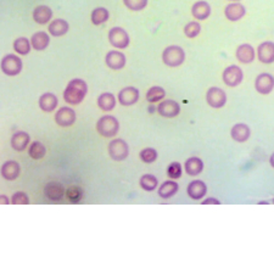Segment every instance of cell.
<instances>
[{"mask_svg":"<svg viewBox=\"0 0 274 274\" xmlns=\"http://www.w3.org/2000/svg\"><path fill=\"white\" fill-rule=\"evenodd\" d=\"M191 15H193L194 18L196 20L203 21L206 18H209L210 15H211V6L205 0H200V2H196L191 8Z\"/></svg>","mask_w":274,"mask_h":274,"instance_id":"obj_18","label":"cell"},{"mask_svg":"<svg viewBox=\"0 0 274 274\" xmlns=\"http://www.w3.org/2000/svg\"><path fill=\"white\" fill-rule=\"evenodd\" d=\"M230 2H233V3H237V2H240V0H230Z\"/></svg>","mask_w":274,"mask_h":274,"instance_id":"obj_44","label":"cell"},{"mask_svg":"<svg viewBox=\"0 0 274 274\" xmlns=\"http://www.w3.org/2000/svg\"><path fill=\"white\" fill-rule=\"evenodd\" d=\"M105 62L111 70H122L126 66V55L121 51H109L105 56Z\"/></svg>","mask_w":274,"mask_h":274,"instance_id":"obj_15","label":"cell"},{"mask_svg":"<svg viewBox=\"0 0 274 274\" xmlns=\"http://www.w3.org/2000/svg\"><path fill=\"white\" fill-rule=\"evenodd\" d=\"M140 187H142L146 191H152L157 188L158 181L155 176L152 175H144L140 178Z\"/></svg>","mask_w":274,"mask_h":274,"instance_id":"obj_33","label":"cell"},{"mask_svg":"<svg viewBox=\"0 0 274 274\" xmlns=\"http://www.w3.org/2000/svg\"><path fill=\"white\" fill-rule=\"evenodd\" d=\"M66 195L70 201H72V202H78V201H81L82 197H83V191H82V189L79 187H71L67 189Z\"/></svg>","mask_w":274,"mask_h":274,"instance_id":"obj_38","label":"cell"},{"mask_svg":"<svg viewBox=\"0 0 274 274\" xmlns=\"http://www.w3.org/2000/svg\"><path fill=\"white\" fill-rule=\"evenodd\" d=\"M140 96L139 90L134 87H126L118 93V102L122 106H132L138 102Z\"/></svg>","mask_w":274,"mask_h":274,"instance_id":"obj_12","label":"cell"},{"mask_svg":"<svg viewBox=\"0 0 274 274\" xmlns=\"http://www.w3.org/2000/svg\"><path fill=\"white\" fill-rule=\"evenodd\" d=\"M149 0H123L124 5L132 11H142L148 6Z\"/></svg>","mask_w":274,"mask_h":274,"instance_id":"obj_37","label":"cell"},{"mask_svg":"<svg viewBox=\"0 0 274 274\" xmlns=\"http://www.w3.org/2000/svg\"><path fill=\"white\" fill-rule=\"evenodd\" d=\"M140 160L145 163H152L157 160V151L155 149L151 148H146L143 149L139 154Z\"/></svg>","mask_w":274,"mask_h":274,"instance_id":"obj_36","label":"cell"},{"mask_svg":"<svg viewBox=\"0 0 274 274\" xmlns=\"http://www.w3.org/2000/svg\"><path fill=\"white\" fill-rule=\"evenodd\" d=\"M273 203H274V199H273Z\"/></svg>","mask_w":274,"mask_h":274,"instance_id":"obj_45","label":"cell"},{"mask_svg":"<svg viewBox=\"0 0 274 274\" xmlns=\"http://www.w3.org/2000/svg\"><path fill=\"white\" fill-rule=\"evenodd\" d=\"M29 144V135L26 132H16L11 136V146L14 150L23 151Z\"/></svg>","mask_w":274,"mask_h":274,"instance_id":"obj_27","label":"cell"},{"mask_svg":"<svg viewBox=\"0 0 274 274\" xmlns=\"http://www.w3.org/2000/svg\"><path fill=\"white\" fill-rule=\"evenodd\" d=\"M53 17V10L47 5H39L33 10V20L39 24H45Z\"/></svg>","mask_w":274,"mask_h":274,"instance_id":"obj_20","label":"cell"},{"mask_svg":"<svg viewBox=\"0 0 274 274\" xmlns=\"http://www.w3.org/2000/svg\"><path fill=\"white\" fill-rule=\"evenodd\" d=\"M235 57L242 63H251L255 60V49L250 44H242L235 50Z\"/></svg>","mask_w":274,"mask_h":274,"instance_id":"obj_16","label":"cell"},{"mask_svg":"<svg viewBox=\"0 0 274 274\" xmlns=\"http://www.w3.org/2000/svg\"><path fill=\"white\" fill-rule=\"evenodd\" d=\"M49 33L53 37H61L65 36L70 29V24L66 20L62 18H57V20L51 21L49 24Z\"/></svg>","mask_w":274,"mask_h":274,"instance_id":"obj_23","label":"cell"},{"mask_svg":"<svg viewBox=\"0 0 274 274\" xmlns=\"http://www.w3.org/2000/svg\"><path fill=\"white\" fill-rule=\"evenodd\" d=\"M206 102L213 109H222L227 104V94L218 87L209 88L206 93Z\"/></svg>","mask_w":274,"mask_h":274,"instance_id":"obj_8","label":"cell"},{"mask_svg":"<svg viewBox=\"0 0 274 274\" xmlns=\"http://www.w3.org/2000/svg\"><path fill=\"white\" fill-rule=\"evenodd\" d=\"M157 112L158 115H161L162 117L175 118L181 114V106H179V104L175 101V100H162V101L158 104Z\"/></svg>","mask_w":274,"mask_h":274,"instance_id":"obj_10","label":"cell"},{"mask_svg":"<svg viewBox=\"0 0 274 274\" xmlns=\"http://www.w3.org/2000/svg\"><path fill=\"white\" fill-rule=\"evenodd\" d=\"M200 32L201 26L199 22H196V21H191V22L187 23V26L184 27V35L190 39L196 38V37L200 35Z\"/></svg>","mask_w":274,"mask_h":274,"instance_id":"obj_35","label":"cell"},{"mask_svg":"<svg viewBox=\"0 0 274 274\" xmlns=\"http://www.w3.org/2000/svg\"><path fill=\"white\" fill-rule=\"evenodd\" d=\"M222 78H223V83L225 85L230 88H235L243 82L244 72L239 66L230 65L222 73Z\"/></svg>","mask_w":274,"mask_h":274,"instance_id":"obj_6","label":"cell"},{"mask_svg":"<svg viewBox=\"0 0 274 274\" xmlns=\"http://www.w3.org/2000/svg\"><path fill=\"white\" fill-rule=\"evenodd\" d=\"M49 43H50V37L47 32H43V30L37 32L30 37V44H32V48L35 50H45L49 47Z\"/></svg>","mask_w":274,"mask_h":274,"instance_id":"obj_21","label":"cell"},{"mask_svg":"<svg viewBox=\"0 0 274 274\" xmlns=\"http://www.w3.org/2000/svg\"><path fill=\"white\" fill-rule=\"evenodd\" d=\"M63 187L59 183H48L44 188V194L47 195L48 199L53 201H59L63 197Z\"/></svg>","mask_w":274,"mask_h":274,"instance_id":"obj_24","label":"cell"},{"mask_svg":"<svg viewBox=\"0 0 274 274\" xmlns=\"http://www.w3.org/2000/svg\"><path fill=\"white\" fill-rule=\"evenodd\" d=\"M167 175L169 178L178 179L182 177V166L179 162H172L167 168Z\"/></svg>","mask_w":274,"mask_h":274,"instance_id":"obj_39","label":"cell"},{"mask_svg":"<svg viewBox=\"0 0 274 274\" xmlns=\"http://www.w3.org/2000/svg\"><path fill=\"white\" fill-rule=\"evenodd\" d=\"M96 130L100 135L105 136V138H111L120 130V122L114 116H102L96 122Z\"/></svg>","mask_w":274,"mask_h":274,"instance_id":"obj_2","label":"cell"},{"mask_svg":"<svg viewBox=\"0 0 274 274\" xmlns=\"http://www.w3.org/2000/svg\"><path fill=\"white\" fill-rule=\"evenodd\" d=\"M207 193V187L202 181H193L188 185V195L193 200H200Z\"/></svg>","mask_w":274,"mask_h":274,"instance_id":"obj_19","label":"cell"},{"mask_svg":"<svg viewBox=\"0 0 274 274\" xmlns=\"http://www.w3.org/2000/svg\"><path fill=\"white\" fill-rule=\"evenodd\" d=\"M255 89L262 95H268L274 89V77L270 73H261L255 79Z\"/></svg>","mask_w":274,"mask_h":274,"instance_id":"obj_9","label":"cell"},{"mask_svg":"<svg viewBox=\"0 0 274 274\" xmlns=\"http://www.w3.org/2000/svg\"><path fill=\"white\" fill-rule=\"evenodd\" d=\"M109 17H110V12L108 9H105V8H95L93 11H91V15H90L91 22H93V24H95V26L105 23L106 21L109 20Z\"/></svg>","mask_w":274,"mask_h":274,"instance_id":"obj_30","label":"cell"},{"mask_svg":"<svg viewBox=\"0 0 274 274\" xmlns=\"http://www.w3.org/2000/svg\"><path fill=\"white\" fill-rule=\"evenodd\" d=\"M257 59L262 63H269L274 62V43L273 42H263L257 47Z\"/></svg>","mask_w":274,"mask_h":274,"instance_id":"obj_11","label":"cell"},{"mask_svg":"<svg viewBox=\"0 0 274 274\" xmlns=\"http://www.w3.org/2000/svg\"><path fill=\"white\" fill-rule=\"evenodd\" d=\"M0 202H2V205H9L10 201H9V199L5 196V195H2V197H0Z\"/></svg>","mask_w":274,"mask_h":274,"instance_id":"obj_42","label":"cell"},{"mask_svg":"<svg viewBox=\"0 0 274 274\" xmlns=\"http://www.w3.org/2000/svg\"><path fill=\"white\" fill-rule=\"evenodd\" d=\"M269 162H270V166L274 168V152L272 155H270V158H269Z\"/></svg>","mask_w":274,"mask_h":274,"instance_id":"obj_43","label":"cell"},{"mask_svg":"<svg viewBox=\"0 0 274 274\" xmlns=\"http://www.w3.org/2000/svg\"><path fill=\"white\" fill-rule=\"evenodd\" d=\"M109 42L114 48L126 49L129 45L130 39L128 33L121 27H114L109 32Z\"/></svg>","mask_w":274,"mask_h":274,"instance_id":"obj_7","label":"cell"},{"mask_svg":"<svg viewBox=\"0 0 274 274\" xmlns=\"http://www.w3.org/2000/svg\"><path fill=\"white\" fill-rule=\"evenodd\" d=\"M30 42L29 39L21 37V38L15 39L14 42V50L20 55H27L30 51Z\"/></svg>","mask_w":274,"mask_h":274,"instance_id":"obj_32","label":"cell"},{"mask_svg":"<svg viewBox=\"0 0 274 274\" xmlns=\"http://www.w3.org/2000/svg\"><path fill=\"white\" fill-rule=\"evenodd\" d=\"M88 85L83 79H72L68 84H67L65 91H63V99L70 105H78L84 100L87 95Z\"/></svg>","mask_w":274,"mask_h":274,"instance_id":"obj_1","label":"cell"},{"mask_svg":"<svg viewBox=\"0 0 274 274\" xmlns=\"http://www.w3.org/2000/svg\"><path fill=\"white\" fill-rule=\"evenodd\" d=\"M21 168L16 161H6L2 166V176L8 181H14L20 176Z\"/></svg>","mask_w":274,"mask_h":274,"instance_id":"obj_22","label":"cell"},{"mask_svg":"<svg viewBox=\"0 0 274 274\" xmlns=\"http://www.w3.org/2000/svg\"><path fill=\"white\" fill-rule=\"evenodd\" d=\"M202 205H221V201L217 199H213V197H210V199L202 201Z\"/></svg>","mask_w":274,"mask_h":274,"instance_id":"obj_41","label":"cell"},{"mask_svg":"<svg viewBox=\"0 0 274 274\" xmlns=\"http://www.w3.org/2000/svg\"><path fill=\"white\" fill-rule=\"evenodd\" d=\"M11 202L14 203V205H28L29 199L26 194L22 193V191H17V193L12 195Z\"/></svg>","mask_w":274,"mask_h":274,"instance_id":"obj_40","label":"cell"},{"mask_svg":"<svg viewBox=\"0 0 274 274\" xmlns=\"http://www.w3.org/2000/svg\"><path fill=\"white\" fill-rule=\"evenodd\" d=\"M109 155L115 161L126 160L129 155V146L123 139H114L109 144Z\"/></svg>","mask_w":274,"mask_h":274,"instance_id":"obj_5","label":"cell"},{"mask_svg":"<svg viewBox=\"0 0 274 274\" xmlns=\"http://www.w3.org/2000/svg\"><path fill=\"white\" fill-rule=\"evenodd\" d=\"M39 108L44 112H51L57 108V97L53 93H45L39 97Z\"/></svg>","mask_w":274,"mask_h":274,"instance_id":"obj_26","label":"cell"},{"mask_svg":"<svg viewBox=\"0 0 274 274\" xmlns=\"http://www.w3.org/2000/svg\"><path fill=\"white\" fill-rule=\"evenodd\" d=\"M55 122L60 127H70L76 122V112L71 108H61L55 115Z\"/></svg>","mask_w":274,"mask_h":274,"instance_id":"obj_14","label":"cell"},{"mask_svg":"<svg viewBox=\"0 0 274 274\" xmlns=\"http://www.w3.org/2000/svg\"><path fill=\"white\" fill-rule=\"evenodd\" d=\"M22 60L16 55H5L2 60V71L5 73L6 76H17L18 73L22 71Z\"/></svg>","mask_w":274,"mask_h":274,"instance_id":"obj_4","label":"cell"},{"mask_svg":"<svg viewBox=\"0 0 274 274\" xmlns=\"http://www.w3.org/2000/svg\"><path fill=\"white\" fill-rule=\"evenodd\" d=\"M184 168L187 175L194 177L200 175L203 169V162L199 157H189L184 163Z\"/></svg>","mask_w":274,"mask_h":274,"instance_id":"obj_25","label":"cell"},{"mask_svg":"<svg viewBox=\"0 0 274 274\" xmlns=\"http://www.w3.org/2000/svg\"><path fill=\"white\" fill-rule=\"evenodd\" d=\"M45 151H47L45 150V146L41 142H35L30 144L28 154L33 160H41V158L45 156Z\"/></svg>","mask_w":274,"mask_h":274,"instance_id":"obj_34","label":"cell"},{"mask_svg":"<svg viewBox=\"0 0 274 274\" xmlns=\"http://www.w3.org/2000/svg\"><path fill=\"white\" fill-rule=\"evenodd\" d=\"M185 60L184 50L178 45H169L162 51V61L168 67L181 66Z\"/></svg>","mask_w":274,"mask_h":274,"instance_id":"obj_3","label":"cell"},{"mask_svg":"<svg viewBox=\"0 0 274 274\" xmlns=\"http://www.w3.org/2000/svg\"><path fill=\"white\" fill-rule=\"evenodd\" d=\"M166 96V91L162 87H151L146 93V100L150 104L161 101Z\"/></svg>","mask_w":274,"mask_h":274,"instance_id":"obj_31","label":"cell"},{"mask_svg":"<svg viewBox=\"0 0 274 274\" xmlns=\"http://www.w3.org/2000/svg\"><path fill=\"white\" fill-rule=\"evenodd\" d=\"M97 106L102 111H111L116 106V97L111 93H102L101 95L97 97Z\"/></svg>","mask_w":274,"mask_h":274,"instance_id":"obj_29","label":"cell"},{"mask_svg":"<svg viewBox=\"0 0 274 274\" xmlns=\"http://www.w3.org/2000/svg\"><path fill=\"white\" fill-rule=\"evenodd\" d=\"M178 189V183L173 181H167L158 188V195H160V197H162V199H169V197H172L173 195L177 194Z\"/></svg>","mask_w":274,"mask_h":274,"instance_id":"obj_28","label":"cell"},{"mask_svg":"<svg viewBox=\"0 0 274 274\" xmlns=\"http://www.w3.org/2000/svg\"><path fill=\"white\" fill-rule=\"evenodd\" d=\"M246 15V9L243 4L237 3H230L225 6L224 9V16L227 20L231 21V22H236V21L242 20V18Z\"/></svg>","mask_w":274,"mask_h":274,"instance_id":"obj_13","label":"cell"},{"mask_svg":"<svg viewBox=\"0 0 274 274\" xmlns=\"http://www.w3.org/2000/svg\"><path fill=\"white\" fill-rule=\"evenodd\" d=\"M250 134H251V130H250V127L245 123H236L231 127L230 130V135L235 142L237 143H245L248 142L250 138Z\"/></svg>","mask_w":274,"mask_h":274,"instance_id":"obj_17","label":"cell"}]
</instances>
